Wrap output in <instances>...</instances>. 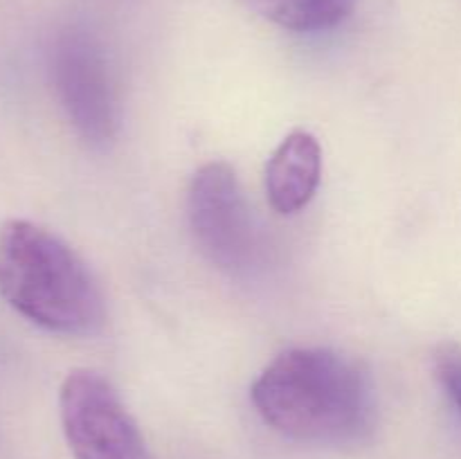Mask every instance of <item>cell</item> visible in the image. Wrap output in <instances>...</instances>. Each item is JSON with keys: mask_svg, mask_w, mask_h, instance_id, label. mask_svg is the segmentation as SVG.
I'll use <instances>...</instances> for the list:
<instances>
[{"mask_svg": "<svg viewBox=\"0 0 461 459\" xmlns=\"http://www.w3.org/2000/svg\"><path fill=\"white\" fill-rule=\"evenodd\" d=\"M250 396L270 428L306 444H358L376 418L365 364L327 346L282 351L252 382Z\"/></svg>", "mask_w": 461, "mask_h": 459, "instance_id": "1", "label": "cell"}, {"mask_svg": "<svg viewBox=\"0 0 461 459\" xmlns=\"http://www.w3.org/2000/svg\"><path fill=\"white\" fill-rule=\"evenodd\" d=\"M0 297L27 322L59 336H93L106 320L102 288L86 261L34 220L0 225Z\"/></svg>", "mask_w": 461, "mask_h": 459, "instance_id": "2", "label": "cell"}, {"mask_svg": "<svg viewBox=\"0 0 461 459\" xmlns=\"http://www.w3.org/2000/svg\"><path fill=\"white\" fill-rule=\"evenodd\" d=\"M187 220L198 250L230 274L248 273L259 255V234L237 171L223 160L194 174L187 192Z\"/></svg>", "mask_w": 461, "mask_h": 459, "instance_id": "3", "label": "cell"}, {"mask_svg": "<svg viewBox=\"0 0 461 459\" xmlns=\"http://www.w3.org/2000/svg\"><path fill=\"white\" fill-rule=\"evenodd\" d=\"M59 414L75 459H151L138 423L102 374H68L59 390Z\"/></svg>", "mask_w": 461, "mask_h": 459, "instance_id": "4", "label": "cell"}, {"mask_svg": "<svg viewBox=\"0 0 461 459\" xmlns=\"http://www.w3.org/2000/svg\"><path fill=\"white\" fill-rule=\"evenodd\" d=\"M52 79L79 138L90 147L106 148L120 130V99L99 40L81 30L59 36L52 50Z\"/></svg>", "mask_w": 461, "mask_h": 459, "instance_id": "5", "label": "cell"}, {"mask_svg": "<svg viewBox=\"0 0 461 459\" xmlns=\"http://www.w3.org/2000/svg\"><path fill=\"white\" fill-rule=\"evenodd\" d=\"M322 178V147L309 130H293L266 165V194L275 212L297 214L313 201Z\"/></svg>", "mask_w": 461, "mask_h": 459, "instance_id": "6", "label": "cell"}, {"mask_svg": "<svg viewBox=\"0 0 461 459\" xmlns=\"http://www.w3.org/2000/svg\"><path fill=\"white\" fill-rule=\"evenodd\" d=\"M264 21L291 32L333 30L351 16L356 0H239Z\"/></svg>", "mask_w": 461, "mask_h": 459, "instance_id": "7", "label": "cell"}, {"mask_svg": "<svg viewBox=\"0 0 461 459\" xmlns=\"http://www.w3.org/2000/svg\"><path fill=\"white\" fill-rule=\"evenodd\" d=\"M435 378L450 403L461 412V345L455 340H444L435 346L432 354Z\"/></svg>", "mask_w": 461, "mask_h": 459, "instance_id": "8", "label": "cell"}]
</instances>
